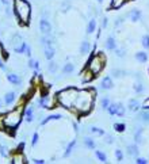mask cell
<instances>
[{"instance_id": "6da1fadb", "label": "cell", "mask_w": 149, "mask_h": 164, "mask_svg": "<svg viewBox=\"0 0 149 164\" xmlns=\"http://www.w3.org/2000/svg\"><path fill=\"white\" fill-rule=\"evenodd\" d=\"M94 100H95V91L92 88L79 90V96L76 99L73 111L79 115H87L94 107Z\"/></svg>"}, {"instance_id": "7a4b0ae2", "label": "cell", "mask_w": 149, "mask_h": 164, "mask_svg": "<svg viewBox=\"0 0 149 164\" xmlns=\"http://www.w3.org/2000/svg\"><path fill=\"white\" fill-rule=\"evenodd\" d=\"M79 96V90L75 87H67L57 92V100L64 108L72 110L75 108V103Z\"/></svg>"}, {"instance_id": "3957f363", "label": "cell", "mask_w": 149, "mask_h": 164, "mask_svg": "<svg viewBox=\"0 0 149 164\" xmlns=\"http://www.w3.org/2000/svg\"><path fill=\"white\" fill-rule=\"evenodd\" d=\"M14 12L22 25L30 23L31 5L27 0H14Z\"/></svg>"}, {"instance_id": "277c9868", "label": "cell", "mask_w": 149, "mask_h": 164, "mask_svg": "<svg viewBox=\"0 0 149 164\" xmlns=\"http://www.w3.org/2000/svg\"><path fill=\"white\" fill-rule=\"evenodd\" d=\"M22 113H23V106H19L18 108H14L3 117V125L7 129H15L22 121Z\"/></svg>"}, {"instance_id": "5b68a950", "label": "cell", "mask_w": 149, "mask_h": 164, "mask_svg": "<svg viewBox=\"0 0 149 164\" xmlns=\"http://www.w3.org/2000/svg\"><path fill=\"white\" fill-rule=\"evenodd\" d=\"M104 65H106V57H104L103 53L99 52V53H96V54H94V56L91 57V60L88 62L87 69H90V71L92 72L94 76H96V75H99V73L103 71Z\"/></svg>"}, {"instance_id": "8992f818", "label": "cell", "mask_w": 149, "mask_h": 164, "mask_svg": "<svg viewBox=\"0 0 149 164\" xmlns=\"http://www.w3.org/2000/svg\"><path fill=\"white\" fill-rule=\"evenodd\" d=\"M39 29H41L42 34H45V35L50 34L51 26H50V23H49V21H46L45 18H43V19H41V22H39Z\"/></svg>"}, {"instance_id": "52a82bcc", "label": "cell", "mask_w": 149, "mask_h": 164, "mask_svg": "<svg viewBox=\"0 0 149 164\" xmlns=\"http://www.w3.org/2000/svg\"><path fill=\"white\" fill-rule=\"evenodd\" d=\"M126 1H128V0H111L110 8H111V10H119Z\"/></svg>"}, {"instance_id": "ba28073f", "label": "cell", "mask_w": 149, "mask_h": 164, "mask_svg": "<svg viewBox=\"0 0 149 164\" xmlns=\"http://www.w3.org/2000/svg\"><path fill=\"white\" fill-rule=\"evenodd\" d=\"M7 79H8V82L12 83V84H18V86H19L22 83V79L18 76V75H15V73H8V75H7Z\"/></svg>"}, {"instance_id": "9c48e42d", "label": "cell", "mask_w": 149, "mask_h": 164, "mask_svg": "<svg viewBox=\"0 0 149 164\" xmlns=\"http://www.w3.org/2000/svg\"><path fill=\"white\" fill-rule=\"evenodd\" d=\"M102 88L103 90H111L113 88V80L110 76H106L102 80Z\"/></svg>"}, {"instance_id": "30bf717a", "label": "cell", "mask_w": 149, "mask_h": 164, "mask_svg": "<svg viewBox=\"0 0 149 164\" xmlns=\"http://www.w3.org/2000/svg\"><path fill=\"white\" fill-rule=\"evenodd\" d=\"M129 18H130V21H133V22L140 21V18H141V11L140 10H132L129 12Z\"/></svg>"}, {"instance_id": "8fae6325", "label": "cell", "mask_w": 149, "mask_h": 164, "mask_svg": "<svg viewBox=\"0 0 149 164\" xmlns=\"http://www.w3.org/2000/svg\"><path fill=\"white\" fill-rule=\"evenodd\" d=\"M22 44H23V41H22V37L19 35V34H15V35L12 37V39H11V45L14 46V49H15L16 46L22 45Z\"/></svg>"}, {"instance_id": "7c38bea8", "label": "cell", "mask_w": 149, "mask_h": 164, "mask_svg": "<svg viewBox=\"0 0 149 164\" xmlns=\"http://www.w3.org/2000/svg\"><path fill=\"white\" fill-rule=\"evenodd\" d=\"M106 48H107L108 50L117 49V44H115V39H114L113 37H108L107 38V41H106Z\"/></svg>"}, {"instance_id": "4fadbf2b", "label": "cell", "mask_w": 149, "mask_h": 164, "mask_svg": "<svg viewBox=\"0 0 149 164\" xmlns=\"http://www.w3.org/2000/svg\"><path fill=\"white\" fill-rule=\"evenodd\" d=\"M43 49H45V58H46V60H51V58H53V57H54V49H53V48L51 46H46V48H43Z\"/></svg>"}, {"instance_id": "5bb4252c", "label": "cell", "mask_w": 149, "mask_h": 164, "mask_svg": "<svg viewBox=\"0 0 149 164\" xmlns=\"http://www.w3.org/2000/svg\"><path fill=\"white\" fill-rule=\"evenodd\" d=\"M61 118V115L60 114H53V115H49V117H46L43 121L41 122V125L43 126V125H46L47 122H50V121H57V119H60Z\"/></svg>"}, {"instance_id": "9a60e30c", "label": "cell", "mask_w": 149, "mask_h": 164, "mask_svg": "<svg viewBox=\"0 0 149 164\" xmlns=\"http://www.w3.org/2000/svg\"><path fill=\"white\" fill-rule=\"evenodd\" d=\"M118 106H119V103H110V104H108V107H107V111L111 114V115H117Z\"/></svg>"}, {"instance_id": "2e32d148", "label": "cell", "mask_w": 149, "mask_h": 164, "mask_svg": "<svg viewBox=\"0 0 149 164\" xmlns=\"http://www.w3.org/2000/svg\"><path fill=\"white\" fill-rule=\"evenodd\" d=\"M128 153L130 155V156H137V155H138V147H137L136 144L129 145L128 147Z\"/></svg>"}, {"instance_id": "e0dca14e", "label": "cell", "mask_w": 149, "mask_h": 164, "mask_svg": "<svg viewBox=\"0 0 149 164\" xmlns=\"http://www.w3.org/2000/svg\"><path fill=\"white\" fill-rule=\"evenodd\" d=\"M138 108H140L138 100H136V99H132V100L129 102V110H130V111H137Z\"/></svg>"}, {"instance_id": "ac0fdd59", "label": "cell", "mask_w": 149, "mask_h": 164, "mask_svg": "<svg viewBox=\"0 0 149 164\" xmlns=\"http://www.w3.org/2000/svg\"><path fill=\"white\" fill-rule=\"evenodd\" d=\"M26 159H25V156L22 155V152H16V156L12 159V163H16V164H22V163H25Z\"/></svg>"}, {"instance_id": "d6986e66", "label": "cell", "mask_w": 149, "mask_h": 164, "mask_svg": "<svg viewBox=\"0 0 149 164\" xmlns=\"http://www.w3.org/2000/svg\"><path fill=\"white\" fill-rule=\"evenodd\" d=\"M136 58H137L140 62H146L148 54H146L145 52H137V53H136Z\"/></svg>"}, {"instance_id": "ffe728a7", "label": "cell", "mask_w": 149, "mask_h": 164, "mask_svg": "<svg viewBox=\"0 0 149 164\" xmlns=\"http://www.w3.org/2000/svg\"><path fill=\"white\" fill-rule=\"evenodd\" d=\"M76 145V140H72L71 143L68 144V147H67V149H65V153H64V157H68L69 155H71V152L73 151V147Z\"/></svg>"}, {"instance_id": "44dd1931", "label": "cell", "mask_w": 149, "mask_h": 164, "mask_svg": "<svg viewBox=\"0 0 149 164\" xmlns=\"http://www.w3.org/2000/svg\"><path fill=\"white\" fill-rule=\"evenodd\" d=\"M14 100H15V92L5 94V96H4V103H5V104H11Z\"/></svg>"}, {"instance_id": "7402d4cb", "label": "cell", "mask_w": 149, "mask_h": 164, "mask_svg": "<svg viewBox=\"0 0 149 164\" xmlns=\"http://www.w3.org/2000/svg\"><path fill=\"white\" fill-rule=\"evenodd\" d=\"M95 27H96V21H95V19H91L87 26V34H92L94 31H95Z\"/></svg>"}, {"instance_id": "603a6c76", "label": "cell", "mask_w": 149, "mask_h": 164, "mask_svg": "<svg viewBox=\"0 0 149 164\" xmlns=\"http://www.w3.org/2000/svg\"><path fill=\"white\" fill-rule=\"evenodd\" d=\"M88 50H90V42L83 41L82 45H80V53H82V54H86V53H88Z\"/></svg>"}, {"instance_id": "cb8c5ba5", "label": "cell", "mask_w": 149, "mask_h": 164, "mask_svg": "<svg viewBox=\"0 0 149 164\" xmlns=\"http://www.w3.org/2000/svg\"><path fill=\"white\" fill-rule=\"evenodd\" d=\"M84 145H86L88 149H94L95 148V141H94L92 139H90V137H86V139H84Z\"/></svg>"}, {"instance_id": "d4e9b609", "label": "cell", "mask_w": 149, "mask_h": 164, "mask_svg": "<svg viewBox=\"0 0 149 164\" xmlns=\"http://www.w3.org/2000/svg\"><path fill=\"white\" fill-rule=\"evenodd\" d=\"M134 140H136V144H141V143H142V129H141V128L137 130V133L134 134Z\"/></svg>"}, {"instance_id": "484cf974", "label": "cell", "mask_w": 149, "mask_h": 164, "mask_svg": "<svg viewBox=\"0 0 149 164\" xmlns=\"http://www.w3.org/2000/svg\"><path fill=\"white\" fill-rule=\"evenodd\" d=\"M33 119H34V117H33V107H29L27 111H26V121L27 122H33Z\"/></svg>"}, {"instance_id": "4316f807", "label": "cell", "mask_w": 149, "mask_h": 164, "mask_svg": "<svg viewBox=\"0 0 149 164\" xmlns=\"http://www.w3.org/2000/svg\"><path fill=\"white\" fill-rule=\"evenodd\" d=\"M95 155H96V157H98L100 161H103V163H104V161H107V156L103 153L102 151H95Z\"/></svg>"}, {"instance_id": "83f0119b", "label": "cell", "mask_w": 149, "mask_h": 164, "mask_svg": "<svg viewBox=\"0 0 149 164\" xmlns=\"http://www.w3.org/2000/svg\"><path fill=\"white\" fill-rule=\"evenodd\" d=\"M90 132L92 134H96V136H103V134H104V132H103L102 129L95 128V126H91V128H90Z\"/></svg>"}, {"instance_id": "f1b7e54d", "label": "cell", "mask_w": 149, "mask_h": 164, "mask_svg": "<svg viewBox=\"0 0 149 164\" xmlns=\"http://www.w3.org/2000/svg\"><path fill=\"white\" fill-rule=\"evenodd\" d=\"M114 129H115L118 133H122V132H125L126 126H125V123H114Z\"/></svg>"}, {"instance_id": "f546056e", "label": "cell", "mask_w": 149, "mask_h": 164, "mask_svg": "<svg viewBox=\"0 0 149 164\" xmlns=\"http://www.w3.org/2000/svg\"><path fill=\"white\" fill-rule=\"evenodd\" d=\"M73 69H75V65L71 64V62H68V64H65V67H64V73H72Z\"/></svg>"}, {"instance_id": "4dcf8cb0", "label": "cell", "mask_w": 149, "mask_h": 164, "mask_svg": "<svg viewBox=\"0 0 149 164\" xmlns=\"http://www.w3.org/2000/svg\"><path fill=\"white\" fill-rule=\"evenodd\" d=\"M26 48H27V44H26V42H23L22 45H19V46H16L15 49H14V50H15L16 53H25Z\"/></svg>"}, {"instance_id": "1f68e13d", "label": "cell", "mask_w": 149, "mask_h": 164, "mask_svg": "<svg viewBox=\"0 0 149 164\" xmlns=\"http://www.w3.org/2000/svg\"><path fill=\"white\" fill-rule=\"evenodd\" d=\"M47 68H49V72H50V73H56L57 72V64L56 62L50 61L49 62V65H47Z\"/></svg>"}, {"instance_id": "d6a6232c", "label": "cell", "mask_w": 149, "mask_h": 164, "mask_svg": "<svg viewBox=\"0 0 149 164\" xmlns=\"http://www.w3.org/2000/svg\"><path fill=\"white\" fill-rule=\"evenodd\" d=\"M141 44H142V46H144L145 49H149V35H144V37H142Z\"/></svg>"}, {"instance_id": "836d02e7", "label": "cell", "mask_w": 149, "mask_h": 164, "mask_svg": "<svg viewBox=\"0 0 149 164\" xmlns=\"http://www.w3.org/2000/svg\"><path fill=\"white\" fill-rule=\"evenodd\" d=\"M50 39L47 38V37H42L41 38V44H42V46L43 48H46V46H50Z\"/></svg>"}, {"instance_id": "e575fe53", "label": "cell", "mask_w": 149, "mask_h": 164, "mask_svg": "<svg viewBox=\"0 0 149 164\" xmlns=\"http://www.w3.org/2000/svg\"><path fill=\"white\" fill-rule=\"evenodd\" d=\"M117 115H119V117H122V115H125V107L119 103L118 106V111H117Z\"/></svg>"}, {"instance_id": "d590c367", "label": "cell", "mask_w": 149, "mask_h": 164, "mask_svg": "<svg viewBox=\"0 0 149 164\" xmlns=\"http://www.w3.org/2000/svg\"><path fill=\"white\" fill-rule=\"evenodd\" d=\"M140 118L144 121V122H149V113H146V111H144V113L140 115Z\"/></svg>"}, {"instance_id": "8d00e7d4", "label": "cell", "mask_w": 149, "mask_h": 164, "mask_svg": "<svg viewBox=\"0 0 149 164\" xmlns=\"http://www.w3.org/2000/svg\"><path fill=\"white\" fill-rule=\"evenodd\" d=\"M38 139H39L38 133H34V134H33V141H31V145H33V147H35V145H37V143H38Z\"/></svg>"}, {"instance_id": "74e56055", "label": "cell", "mask_w": 149, "mask_h": 164, "mask_svg": "<svg viewBox=\"0 0 149 164\" xmlns=\"http://www.w3.org/2000/svg\"><path fill=\"white\" fill-rule=\"evenodd\" d=\"M134 91H136V92H142V91H144V87H142V84H136V86H134Z\"/></svg>"}, {"instance_id": "f35d334b", "label": "cell", "mask_w": 149, "mask_h": 164, "mask_svg": "<svg viewBox=\"0 0 149 164\" xmlns=\"http://www.w3.org/2000/svg\"><path fill=\"white\" fill-rule=\"evenodd\" d=\"M115 156H117V160H119V161L124 159V155L121 152V149H117V151H115Z\"/></svg>"}, {"instance_id": "ab89813d", "label": "cell", "mask_w": 149, "mask_h": 164, "mask_svg": "<svg viewBox=\"0 0 149 164\" xmlns=\"http://www.w3.org/2000/svg\"><path fill=\"white\" fill-rule=\"evenodd\" d=\"M0 155H1L3 157H8V153H7V149H5L4 147H1V145H0Z\"/></svg>"}, {"instance_id": "60d3db41", "label": "cell", "mask_w": 149, "mask_h": 164, "mask_svg": "<svg viewBox=\"0 0 149 164\" xmlns=\"http://www.w3.org/2000/svg\"><path fill=\"white\" fill-rule=\"evenodd\" d=\"M142 108H144V110H149V96L142 102Z\"/></svg>"}, {"instance_id": "b9f144b4", "label": "cell", "mask_w": 149, "mask_h": 164, "mask_svg": "<svg viewBox=\"0 0 149 164\" xmlns=\"http://www.w3.org/2000/svg\"><path fill=\"white\" fill-rule=\"evenodd\" d=\"M108 104H110V102H108V99H107V98H104V99H103V100H102V107H103V108H106V110H107Z\"/></svg>"}, {"instance_id": "7bdbcfd3", "label": "cell", "mask_w": 149, "mask_h": 164, "mask_svg": "<svg viewBox=\"0 0 149 164\" xmlns=\"http://www.w3.org/2000/svg\"><path fill=\"white\" fill-rule=\"evenodd\" d=\"M125 72L124 71H113V75L115 77H119V76H122V75H124Z\"/></svg>"}, {"instance_id": "ee69618b", "label": "cell", "mask_w": 149, "mask_h": 164, "mask_svg": "<svg viewBox=\"0 0 149 164\" xmlns=\"http://www.w3.org/2000/svg\"><path fill=\"white\" fill-rule=\"evenodd\" d=\"M25 54L27 57H31V48L27 45V48H26V50H25Z\"/></svg>"}, {"instance_id": "f6af8a7d", "label": "cell", "mask_w": 149, "mask_h": 164, "mask_svg": "<svg viewBox=\"0 0 149 164\" xmlns=\"http://www.w3.org/2000/svg\"><path fill=\"white\" fill-rule=\"evenodd\" d=\"M117 56H118V57H124L125 56V50H124V49H117Z\"/></svg>"}, {"instance_id": "bcb514c9", "label": "cell", "mask_w": 149, "mask_h": 164, "mask_svg": "<svg viewBox=\"0 0 149 164\" xmlns=\"http://www.w3.org/2000/svg\"><path fill=\"white\" fill-rule=\"evenodd\" d=\"M69 8H71V5L68 4V3H62V11H64V12H67Z\"/></svg>"}, {"instance_id": "7dc6e473", "label": "cell", "mask_w": 149, "mask_h": 164, "mask_svg": "<svg viewBox=\"0 0 149 164\" xmlns=\"http://www.w3.org/2000/svg\"><path fill=\"white\" fill-rule=\"evenodd\" d=\"M137 163H138V164H145V163H146V160L142 159V157H138V159H137Z\"/></svg>"}, {"instance_id": "c3c4849f", "label": "cell", "mask_w": 149, "mask_h": 164, "mask_svg": "<svg viewBox=\"0 0 149 164\" xmlns=\"http://www.w3.org/2000/svg\"><path fill=\"white\" fill-rule=\"evenodd\" d=\"M102 27H103V29H106V27H107V19H106V18L102 21Z\"/></svg>"}, {"instance_id": "681fc988", "label": "cell", "mask_w": 149, "mask_h": 164, "mask_svg": "<svg viewBox=\"0 0 149 164\" xmlns=\"http://www.w3.org/2000/svg\"><path fill=\"white\" fill-rule=\"evenodd\" d=\"M106 143L111 144V143H113V137H111V136H107V137H106Z\"/></svg>"}, {"instance_id": "f907efd6", "label": "cell", "mask_w": 149, "mask_h": 164, "mask_svg": "<svg viewBox=\"0 0 149 164\" xmlns=\"http://www.w3.org/2000/svg\"><path fill=\"white\" fill-rule=\"evenodd\" d=\"M34 69H39V61L34 60Z\"/></svg>"}, {"instance_id": "816d5d0a", "label": "cell", "mask_w": 149, "mask_h": 164, "mask_svg": "<svg viewBox=\"0 0 149 164\" xmlns=\"http://www.w3.org/2000/svg\"><path fill=\"white\" fill-rule=\"evenodd\" d=\"M29 67L34 68V60H30V61H29Z\"/></svg>"}, {"instance_id": "f5cc1de1", "label": "cell", "mask_w": 149, "mask_h": 164, "mask_svg": "<svg viewBox=\"0 0 149 164\" xmlns=\"http://www.w3.org/2000/svg\"><path fill=\"white\" fill-rule=\"evenodd\" d=\"M34 163H37V164H43L45 161H43V160H34Z\"/></svg>"}, {"instance_id": "db71d44e", "label": "cell", "mask_w": 149, "mask_h": 164, "mask_svg": "<svg viewBox=\"0 0 149 164\" xmlns=\"http://www.w3.org/2000/svg\"><path fill=\"white\" fill-rule=\"evenodd\" d=\"M1 3H3V4H8V3H10V0H1Z\"/></svg>"}, {"instance_id": "11a10c76", "label": "cell", "mask_w": 149, "mask_h": 164, "mask_svg": "<svg viewBox=\"0 0 149 164\" xmlns=\"http://www.w3.org/2000/svg\"><path fill=\"white\" fill-rule=\"evenodd\" d=\"M0 68H1V69H5L4 64H3V62H1V60H0Z\"/></svg>"}, {"instance_id": "9f6ffc18", "label": "cell", "mask_w": 149, "mask_h": 164, "mask_svg": "<svg viewBox=\"0 0 149 164\" xmlns=\"http://www.w3.org/2000/svg\"><path fill=\"white\" fill-rule=\"evenodd\" d=\"M96 1H99V3H102V1H103V0H96Z\"/></svg>"}]
</instances>
